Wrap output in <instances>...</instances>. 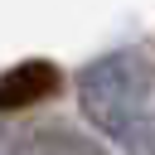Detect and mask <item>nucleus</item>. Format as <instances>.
<instances>
[{"label":"nucleus","mask_w":155,"mask_h":155,"mask_svg":"<svg viewBox=\"0 0 155 155\" xmlns=\"http://www.w3.org/2000/svg\"><path fill=\"white\" fill-rule=\"evenodd\" d=\"M150 92H155V63L145 48H107L78 73L82 121L126 155H155Z\"/></svg>","instance_id":"f257e3e1"},{"label":"nucleus","mask_w":155,"mask_h":155,"mask_svg":"<svg viewBox=\"0 0 155 155\" xmlns=\"http://www.w3.org/2000/svg\"><path fill=\"white\" fill-rule=\"evenodd\" d=\"M0 155H111L107 140L87 126H73V121H24L5 136Z\"/></svg>","instance_id":"f03ea898"},{"label":"nucleus","mask_w":155,"mask_h":155,"mask_svg":"<svg viewBox=\"0 0 155 155\" xmlns=\"http://www.w3.org/2000/svg\"><path fill=\"white\" fill-rule=\"evenodd\" d=\"M63 92V68L53 58H24V63H10L0 73V116H15V111H29L48 97Z\"/></svg>","instance_id":"7ed1b4c3"}]
</instances>
